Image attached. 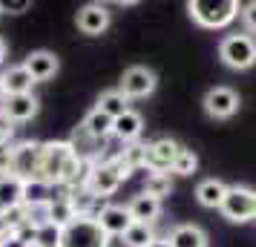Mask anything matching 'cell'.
Listing matches in <instances>:
<instances>
[{
  "label": "cell",
  "mask_w": 256,
  "mask_h": 247,
  "mask_svg": "<svg viewBox=\"0 0 256 247\" xmlns=\"http://www.w3.org/2000/svg\"><path fill=\"white\" fill-rule=\"evenodd\" d=\"M187 12L204 29H224L239 17V3L236 0H190Z\"/></svg>",
  "instance_id": "cell-1"
},
{
  "label": "cell",
  "mask_w": 256,
  "mask_h": 247,
  "mask_svg": "<svg viewBox=\"0 0 256 247\" xmlns=\"http://www.w3.org/2000/svg\"><path fill=\"white\" fill-rule=\"evenodd\" d=\"M127 178H130V173L118 164L116 155H110V158H104V161H95L92 164V173H90V178H86V190H90L92 196H98V199L106 201Z\"/></svg>",
  "instance_id": "cell-2"
},
{
  "label": "cell",
  "mask_w": 256,
  "mask_h": 247,
  "mask_svg": "<svg viewBox=\"0 0 256 247\" xmlns=\"http://www.w3.org/2000/svg\"><path fill=\"white\" fill-rule=\"evenodd\" d=\"M58 247H110V236L101 230V224L95 219L78 216L60 230V245Z\"/></svg>",
  "instance_id": "cell-3"
},
{
  "label": "cell",
  "mask_w": 256,
  "mask_h": 247,
  "mask_svg": "<svg viewBox=\"0 0 256 247\" xmlns=\"http://www.w3.org/2000/svg\"><path fill=\"white\" fill-rule=\"evenodd\" d=\"M219 210L233 224H244V222H250V219H256V190L242 187V184L228 187V196H224Z\"/></svg>",
  "instance_id": "cell-4"
},
{
  "label": "cell",
  "mask_w": 256,
  "mask_h": 247,
  "mask_svg": "<svg viewBox=\"0 0 256 247\" xmlns=\"http://www.w3.org/2000/svg\"><path fill=\"white\" fill-rule=\"evenodd\" d=\"M219 58L230 69H250L256 63V40L250 35H230L222 40Z\"/></svg>",
  "instance_id": "cell-5"
},
{
  "label": "cell",
  "mask_w": 256,
  "mask_h": 247,
  "mask_svg": "<svg viewBox=\"0 0 256 247\" xmlns=\"http://www.w3.org/2000/svg\"><path fill=\"white\" fill-rule=\"evenodd\" d=\"M12 150H14L12 176H18L20 181H32V178H40L44 141H20V144H12Z\"/></svg>",
  "instance_id": "cell-6"
},
{
  "label": "cell",
  "mask_w": 256,
  "mask_h": 247,
  "mask_svg": "<svg viewBox=\"0 0 256 247\" xmlns=\"http://www.w3.org/2000/svg\"><path fill=\"white\" fill-rule=\"evenodd\" d=\"M182 153V144L170 138V135H162L144 147V167L147 173H170L173 170L176 155Z\"/></svg>",
  "instance_id": "cell-7"
},
{
  "label": "cell",
  "mask_w": 256,
  "mask_h": 247,
  "mask_svg": "<svg viewBox=\"0 0 256 247\" xmlns=\"http://www.w3.org/2000/svg\"><path fill=\"white\" fill-rule=\"evenodd\" d=\"M156 72L147 69V66H130L121 78V92L127 95V101H138V98H147V95L156 92Z\"/></svg>",
  "instance_id": "cell-8"
},
{
  "label": "cell",
  "mask_w": 256,
  "mask_h": 247,
  "mask_svg": "<svg viewBox=\"0 0 256 247\" xmlns=\"http://www.w3.org/2000/svg\"><path fill=\"white\" fill-rule=\"evenodd\" d=\"M40 109V101L35 95H6L3 104H0V112L9 118L12 124H24V121H32Z\"/></svg>",
  "instance_id": "cell-9"
},
{
  "label": "cell",
  "mask_w": 256,
  "mask_h": 247,
  "mask_svg": "<svg viewBox=\"0 0 256 247\" xmlns=\"http://www.w3.org/2000/svg\"><path fill=\"white\" fill-rule=\"evenodd\" d=\"M239 109V95L233 92L230 86H213L204 95V112L210 118H230Z\"/></svg>",
  "instance_id": "cell-10"
},
{
  "label": "cell",
  "mask_w": 256,
  "mask_h": 247,
  "mask_svg": "<svg viewBox=\"0 0 256 247\" xmlns=\"http://www.w3.org/2000/svg\"><path fill=\"white\" fill-rule=\"evenodd\" d=\"M95 222L101 224V230H104L110 239L112 236H124L132 227V216H130V210H127V204H110L106 201V207L101 213H98V219Z\"/></svg>",
  "instance_id": "cell-11"
},
{
  "label": "cell",
  "mask_w": 256,
  "mask_h": 247,
  "mask_svg": "<svg viewBox=\"0 0 256 247\" xmlns=\"http://www.w3.org/2000/svg\"><path fill=\"white\" fill-rule=\"evenodd\" d=\"M78 29L90 37L104 35L106 29H110V9H106L104 3H86L78 12Z\"/></svg>",
  "instance_id": "cell-12"
},
{
  "label": "cell",
  "mask_w": 256,
  "mask_h": 247,
  "mask_svg": "<svg viewBox=\"0 0 256 247\" xmlns=\"http://www.w3.org/2000/svg\"><path fill=\"white\" fill-rule=\"evenodd\" d=\"M24 66L29 69V75L35 78V83H44V81H52V78L58 75L60 60H58L55 52H49V49H38V52H32V55L24 60Z\"/></svg>",
  "instance_id": "cell-13"
},
{
  "label": "cell",
  "mask_w": 256,
  "mask_h": 247,
  "mask_svg": "<svg viewBox=\"0 0 256 247\" xmlns=\"http://www.w3.org/2000/svg\"><path fill=\"white\" fill-rule=\"evenodd\" d=\"M141 130H144V118L136 109H130V112H124L121 118L112 121V135L121 144H136L141 138Z\"/></svg>",
  "instance_id": "cell-14"
},
{
  "label": "cell",
  "mask_w": 256,
  "mask_h": 247,
  "mask_svg": "<svg viewBox=\"0 0 256 247\" xmlns=\"http://www.w3.org/2000/svg\"><path fill=\"white\" fill-rule=\"evenodd\" d=\"M78 216H75V207H72V199H70V190L64 187H55V196L49 201V222L58 224L60 230L66 227L70 222H75Z\"/></svg>",
  "instance_id": "cell-15"
},
{
  "label": "cell",
  "mask_w": 256,
  "mask_h": 247,
  "mask_svg": "<svg viewBox=\"0 0 256 247\" xmlns=\"http://www.w3.org/2000/svg\"><path fill=\"white\" fill-rule=\"evenodd\" d=\"M130 216H132V222H141V224H152L158 222V216H162V201L147 196V193H141L136 199L127 204Z\"/></svg>",
  "instance_id": "cell-16"
},
{
  "label": "cell",
  "mask_w": 256,
  "mask_h": 247,
  "mask_svg": "<svg viewBox=\"0 0 256 247\" xmlns=\"http://www.w3.org/2000/svg\"><path fill=\"white\" fill-rule=\"evenodd\" d=\"M32 83L35 78L29 75L24 63H18V66H9V69L3 72V92L6 95H29L32 92Z\"/></svg>",
  "instance_id": "cell-17"
},
{
  "label": "cell",
  "mask_w": 256,
  "mask_h": 247,
  "mask_svg": "<svg viewBox=\"0 0 256 247\" xmlns=\"http://www.w3.org/2000/svg\"><path fill=\"white\" fill-rule=\"evenodd\" d=\"M170 247H208V233L198 224H178L167 236Z\"/></svg>",
  "instance_id": "cell-18"
},
{
  "label": "cell",
  "mask_w": 256,
  "mask_h": 247,
  "mask_svg": "<svg viewBox=\"0 0 256 247\" xmlns=\"http://www.w3.org/2000/svg\"><path fill=\"white\" fill-rule=\"evenodd\" d=\"M224 196H228V184H224V181H219V178H204V181L196 187L198 204H202V207H210V210L222 207Z\"/></svg>",
  "instance_id": "cell-19"
},
{
  "label": "cell",
  "mask_w": 256,
  "mask_h": 247,
  "mask_svg": "<svg viewBox=\"0 0 256 247\" xmlns=\"http://www.w3.org/2000/svg\"><path fill=\"white\" fill-rule=\"evenodd\" d=\"M81 130L92 138V141H106L110 135H112V118L104 115L101 109H92L90 115L84 118V124H81Z\"/></svg>",
  "instance_id": "cell-20"
},
{
  "label": "cell",
  "mask_w": 256,
  "mask_h": 247,
  "mask_svg": "<svg viewBox=\"0 0 256 247\" xmlns=\"http://www.w3.org/2000/svg\"><path fill=\"white\" fill-rule=\"evenodd\" d=\"M24 204V181L18 176H0V210H12Z\"/></svg>",
  "instance_id": "cell-21"
},
{
  "label": "cell",
  "mask_w": 256,
  "mask_h": 247,
  "mask_svg": "<svg viewBox=\"0 0 256 247\" xmlns=\"http://www.w3.org/2000/svg\"><path fill=\"white\" fill-rule=\"evenodd\" d=\"M95 109H101L104 115H110L116 121V118H121L124 112H130V101L121 89H106V92L98 98V106H95Z\"/></svg>",
  "instance_id": "cell-22"
},
{
  "label": "cell",
  "mask_w": 256,
  "mask_h": 247,
  "mask_svg": "<svg viewBox=\"0 0 256 247\" xmlns=\"http://www.w3.org/2000/svg\"><path fill=\"white\" fill-rule=\"evenodd\" d=\"M55 196V187L46 184L44 178H32V181H24V204L26 207H35V204H49Z\"/></svg>",
  "instance_id": "cell-23"
},
{
  "label": "cell",
  "mask_w": 256,
  "mask_h": 247,
  "mask_svg": "<svg viewBox=\"0 0 256 247\" xmlns=\"http://www.w3.org/2000/svg\"><path fill=\"white\" fill-rule=\"evenodd\" d=\"M144 147H147V144L136 141V144H124V150H118V153H116L118 164L124 167L130 176H132L136 170H141V167H144Z\"/></svg>",
  "instance_id": "cell-24"
},
{
  "label": "cell",
  "mask_w": 256,
  "mask_h": 247,
  "mask_svg": "<svg viewBox=\"0 0 256 247\" xmlns=\"http://www.w3.org/2000/svg\"><path fill=\"white\" fill-rule=\"evenodd\" d=\"M121 239H124V245L127 247H150L152 242H156V230H152V224L136 222L127 233L121 236Z\"/></svg>",
  "instance_id": "cell-25"
},
{
  "label": "cell",
  "mask_w": 256,
  "mask_h": 247,
  "mask_svg": "<svg viewBox=\"0 0 256 247\" xmlns=\"http://www.w3.org/2000/svg\"><path fill=\"white\" fill-rule=\"evenodd\" d=\"M170 190H173L170 173H150V176H147V184H144V193H147V196L162 201L164 196H170Z\"/></svg>",
  "instance_id": "cell-26"
},
{
  "label": "cell",
  "mask_w": 256,
  "mask_h": 247,
  "mask_svg": "<svg viewBox=\"0 0 256 247\" xmlns=\"http://www.w3.org/2000/svg\"><path fill=\"white\" fill-rule=\"evenodd\" d=\"M60 245V227L58 224H44V227H38L35 230V242L32 247H58Z\"/></svg>",
  "instance_id": "cell-27"
},
{
  "label": "cell",
  "mask_w": 256,
  "mask_h": 247,
  "mask_svg": "<svg viewBox=\"0 0 256 247\" xmlns=\"http://www.w3.org/2000/svg\"><path fill=\"white\" fill-rule=\"evenodd\" d=\"M196 167H198V155L193 153V150L182 147V153L176 155V161H173V173L176 176H193Z\"/></svg>",
  "instance_id": "cell-28"
},
{
  "label": "cell",
  "mask_w": 256,
  "mask_h": 247,
  "mask_svg": "<svg viewBox=\"0 0 256 247\" xmlns=\"http://www.w3.org/2000/svg\"><path fill=\"white\" fill-rule=\"evenodd\" d=\"M6 216V224H9V230H20L24 224H29V213H26V204H18V207H12V210L3 213Z\"/></svg>",
  "instance_id": "cell-29"
},
{
  "label": "cell",
  "mask_w": 256,
  "mask_h": 247,
  "mask_svg": "<svg viewBox=\"0 0 256 247\" xmlns=\"http://www.w3.org/2000/svg\"><path fill=\"white\" fill-rule=\"evenodd\" d=\"M26 213H29V224H32V227H44V224H49V204L26 207Z\"/></svg>",
  "instance_id": "cell-30"
},
{
  "label": "cell",
  "mask_w": 256,
  "mask_h": 247,
  "mask_svg": "<svg viewBox=\"0 0 256 247\" xmlns=\"http://www.w3.org/2000/svg\"><path fill=\"white\" fill-rule=\"evenodd\" d=\"M12 164H14L12 144H3L0 147V176H12Z\"/></svg>",
  "instance_id": "cell-31"
},
{
  "label": "cell",
  "mask_w": 256,
  "mask_h": 247,
  "mask_svg": "<svg viewBox=\"0 0 256 247\" xmlns=\"http://www.w3.org/2000/svg\"><path fill=\"white\" fill-rule=\"evenodd\" d=\"M32 9V0H3L0 3V12L6 14H24Z\"/></svg>",
  "instance_id": "cell-32"
},
{
  "label": "cell",
  "mask_w": 256,
  "mask_h": 247,
  "mask_svg": "<svg viewBox=\"0 0 256 247\" xmlns=\"http://www.w3.org/2000/svg\"><path fill=\"white\" fill-rule=\"evenodd\" d=\"M12 138H14V124L0 112V147L3 144H12Z\"/></svg>",
  "instance_id": "cell-33"
},
{
  "label": "cell",
  "mask_w": 256,
  "mask_h": 247,
  "mask_svg": "<svg viewBox=\"0 0 256 247\" xmlns=\"http://www.w3.org/2000/svg\"><path fill=\"white\" fill-rule=\"evenodd\" d=\"M242 20H244V26H248V32L256 35V0L248 3V6H242Z\"/></svg>",
  "instance_id": "cell-34"
},
{
  "label": "cell",
  "mask_w": 256,
  "mask_h": 247,
  "mask_svg": "<svg viewBox=\"0 0 256 247\" xmlns=\"http://www.w3.org/2000/svg\"><path fill=\"white\" fill-rule=\"evenodd\" d=\"M0 247H29V245H26L20 236L12 233V236H6V239H0Z\"/></svg>",
  "instance_id": "cell-35"
},
{
  "label": "cell",
  "mask_w": 256,
  "mask_h": 247,
  "mask_svg": "<svg viewBox=\"0 0 256 247\" xmlns=\"http://www.w3.org/2000/svg\"><path fill=\"white\" fill-rule=\"evenodd\" d=\"M6 236H12V230H9V224H6V216H3V210H0V239H6Z\"/></svg>",
  "instance_id": "cell-36"
},
{
  "label": "cell",
  "mask_w": 256,
  "mask_h": 247,
  "mask_svg": "<svg viewBox=\"0 0 256 247\" xmlns=\"http://www.w3.org/2000/svg\"><path fill=\"white\" fill-rule=\"evenodd\" d=\"M150 247H170V242H167V239H162V236H156V242H152Z\"/></svg>",
  "instance_id": "cell-37"
},
{
  "label": "cell",
  "mask_w": 256,
  "mask_h": 247,
  "mask_svg": "<svg viewBox=\"0 0 256 247\" xmlns=\"http://www.w3.org/2000/svg\"><path fill=\"white\" fill-rule=\"evenodd\" d=\"M3 60H6V40L0 37V63H3Z\"/></svg>",
  "instance_id": "cell-38"
},
{
  "label": "cell",
  "mask_w": 256,
  "mask_h": 247,
  "mask_svg": "<svg viewBox=\"0 0 256 247\" xmlns=\"http://www.w3.org/2000/svg\"><path fill=\"white\" fill-rule=\"evenodd\" d=\"M6 98V92H3V75H0V101Z\"/></svg>",
  "instance_id": "cell-39"
},
{
  "label": "cell",
  "mask_w": 256,
  "mask_h": 247,
  "mask_svg": "<svg viewBox=\"0 0 256 247\" xmlns=\"http://www.w3.org/2000/svg\"><path fill=\"white\" fill-rule=\"evenodd\" d=\"M0 14H3V12H0Z\"/></svg>",
  "instance_id": "cell-40"
}]
</instances>
